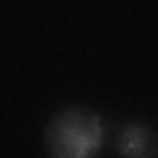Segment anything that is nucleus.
Here are the masks:
<instances>
[{"instance_id":"obj_1","label":"nucleus","mask_w":158,"mask_h":158,"mask_svg":"<svg viewBox=\"0 0 158 158\" xmlns=\"http://www.w3.org/2000/svg\"><path fill=\"white\" fill-rule=\"evenodd\" d=\"M103 137L106 124L90 108H63L45 127V145L50 158H95Z\"/></svg>"},{"instance_id":"obj_2","label":"nucleus","mask_w":158,"mask_h":158,"mask_svg":"<svg viewBox=\"0 0 158 158\" xmlns=\"http://www.w3.org/2000/svg\"><path fill=\"white\" fill-rule=\"evenodd\" d=\"M116 148L121 158H158V132L150 124L129 121L118 132Z\"/></svg>"}]
</instances>
